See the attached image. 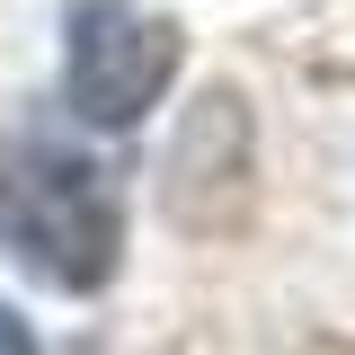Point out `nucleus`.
<instances>
[{
  "instance_id": "f257e3e1",
  "label": "nucleus",
  "mask_w": 355,
  "mask_h": 355,
  "mask_svg": "<svg viewBox=\"0 0 355 355\" xmlns=\"http://www.w3.org/2000/svg\"><path fill=\"white\" fill-rule=\"evenodd\" d=\"M0 249L62 293H98L125 258L116 178L62 142H44V133H18L0 151Z\"/></svg>"
},
{
  "instance_id": "f03ea898",
  "label": "nucleus",
  "mask_w": 355,
  "mask_h": 355,
  "mask_svg": "<svg viewBox=\"0 0 355 355\" xmlns=\"http://www.w3.org/2000/svg\"><path fill=\"white\" fill-rule=\"evenodd\" d=\"M178 71V18L133 9V0H80L62 18V98L98 133L142 125V107H160Z\"/></svg>"
},
{
  "instance_id": "7ed1b4c3",
  "label": "nucleus",
  "mask_w": 355,
  "mask_h": 355,
  "mask_svg": "<svg viewBox=\"0 0 355 355\" xmlns=\"http://www.w3.org/2000/svg\"><path fill=\"white\" fill-rule=\"evenodd\" d=\"M0 355H36V338H27V320L0 302Z\"/></svg>"
}]
</instances>
